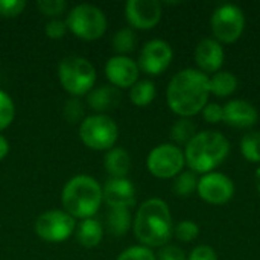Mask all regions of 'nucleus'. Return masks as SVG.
Masks as SVG:
<instances>
[{
  "label": "nucleus",
  "instance_id": "obj_3",
  "mask_svg": "<svg viewBox=\"0 0 260 260\" xmlns=\"http://www.w3.org/2000/svg\"><path fill=\"white\" fill-rule=\"evenodd\" d=\"M230 154L229 139L213 129L197 133L184 148V160L195 174H209L221 166Z\"/></svg>",
  "mask_w": 260,
  "mask_h": 260
},
{
  "label": "nucleus",
  "instance_id": "obj_14",
  "mask_svg": "<svg viewBox=\"0 0 260 260\" xmlns=\"http://www.w3.org/2000/svg\"><path fill=\"white\" fill-rule=\"evenodd\" d=\"M140 69L129 56L116 55L105 64V76L116 88H131L139 81Z\"/></svg>",
  "mask_w": 260,
  "mask_h": 260
},
{
  "label": "nucleus",
  "instance_id": "obj_34",
  "mask_svg": "<svg viewBox=\"0 0 260 260\" xmlns=\"http://www.w3.org/2000/svg\"><path fill=\"white\" fill-rule=\"evenodd\" d=\"M26 8L24 0H0V17L12 18L20 15Z\"/></svg>",
  "mask_w": 260,
  "mask_h": 260
},
{
  "label": "nucleus",
  "instance_id": "obj_23",
  "mask_svg": "<svg viewBox=\"0 0 260 260\" xmlns=\"http://www.w3.org/2000/svg\"><path fill=\"white\" fill-rule=\"evenodd\" d=\"M157 94L155 84L149 79H142L137 81L131 88H129V99L136 107H148Z\"/></svg>",
  "mask_w": 260,
  "mask_h": 260
},
{
  "label": "nucleus",
  "instance_id": "obj_2",
  "mask_svg": "<svg viewBox=\"0 0 260 260\" xmlns=\"http://www.w3.org/2000/svg\"><path fill=\"white\" fill-rule=\"evenodd\" d=\"M133 229L137 241L148 248H161L174 236V224L169 206L160 198H151L139 207Z\"/></svg>",
  "mask_w": 260,
  "mask_h": 260
},
{
  "label": "nucleus",
  "instance_id": "obj_25",
  "mask_svg": "<svg viewBox=\"0 0 260 260\" xmlns=\"http://www.w3.org/2000/svg\"><path fill=\"white\" fill-rule=\"evenodd\" d=\"M198 189V178L192 171H183L174 178L172 190L180 198H187L193 195Z\"/></svg>",
  "mask_w": 260,
  "mask_h": 260
},
{
  "label": "nucleus",
  "instance_id": "obj_11",
  "mask_svg": "<svg viewBox=\"0 0 260 260\" xmlns=\"http://www.w3.org/2000/svg\"><path fill=\"white\" fill-rule=\"evenodd\" d=\"M174 58L172 47L165 40H149L139 53L137 66L139 69L149 75V76H158L163 72L168 70Z\"/></svg>",
  "mask_w": 260,
  "mask_h": 260
},
{
  "label": "nucleus",
  "instance_id": "obj_39",
  "mask_svg": "<svg viewBox=\"0 0 260 260\" xmlns=\"http://www.w3.org/2000/svg\"><path fill=\"white\" fill-rule=\"evenodd\" d=\"M254 180H256V187H257V192L260 193V168L256 171L254 174Z\"/></svg>",
  "mask_w": 260,
  "mask_h": 260
},
{
  "label": "nucleus",
  "instance_id": "obj_36",
  "mask_svg": "<svg viewBox=\"0 0 260 260\" xmlns=\"http://www.w3.org/2000/svg\"><path fill=\"white\" fill-rule=\"evenodd\" d=\"M155 256H157V260H187V256L183 251V248L177 245H171V244L161 247L158 254Z\"/></svg>",
  "mask_w": 260,
  "mask_h": 260
},
{
  "label": "nucleus",
  "instance_id": "obj_10",
  "mask_svg": "<svg viewBox=\"0 0 260 260\" xmlns=\"http://www.w3.org/2000/svg\"><path fill=\"white\" fill-rule=\"evenodd\" d=\"M76 229V221L66 210H49L35 221V233L49 244L67 241Z\"/></svg>",
  "mask_w": 260,
  "mask_h": 260
},
{
  "label": "nucleus",
  "instance_id": "obj_31",
  "mask_svg": "<svg viewBox=\"0 0 260 260\" xmlns=\"http://www.w3.org/2000/svg\"><path fill=\"white\" fill-rule=\"evenodd\" d=\"M37 8L40 12L50 18H59L67 9V3L64 0H40L37 2Z\"/></svg>",
  "mask_w": 260,
  "mask_h": 260
},
{
  "label": "nucleus",
  "instance_id": "obj_17",
  "mask_svg": "<svg viewBox=\"0 0 260 260\" xmlns=\"http://www.w3.org/2000/svg\"><path fill=\"white\" fill-rule=\"evenodd\" d=\"M256 107L244 99H232L224 105V122L233 128L248 129L257 123Z\"/></svg>",
  "mask_w": 260,
  "mask_h": 260
},
{
  "label": "nucleus",
  "instance_id": "obj_26",
  "mask_svg": "<svg viewBox=\"0 0 260 260\" xmlns=\"http://www.w3.org/2000/svg\"><path fill=\"white\" fill-rule=\"evenodd\" d=\"M137 46V35L131 27L119 29L113 37V49L117 55L126 56V53H131Z\"/></svg>",
  "mask_w": 260,
  "mask_h": 260
},
{
  "label": "nucleus",
  "instance_id": "obj_18",
  "mask_svg": "<svg viewBox=\"0 0 260 260\" xmlns=\"http://www.w3.org/2000/svg\"><path fill=\"white\" fill-rule=\"evenodd\" d=\"M120 102V91L113 85H101L93 88L87 96V104L98 114L114 110Z\"/></svg>",
  "mask_w": 260,
  "mask_h": 260
},
{
  "label": "nucleus",
  "instance_id": "obj_1",
  "mask_svg": "<svg viewBox=\"0 0 260 260\" xmlns=\"http://www.w3.org/2000/svg\"><path fill=\"white\" fill-rule=\"evenodd\" d=\"M210 96L209 76L198 69L178 72L168 84V107L180 117H192L203 111Z\"/></svg>",
  "mask_w": 260,
  "mask_h": 260
},
{
  "label": "nucleus",
  "instance_id": "obj_20",
  "mask_svg": "<svg viewBox=\"0 0 260 260\" xmlns=\"http://www.w3.org/2000/svg\"><path fill=\"white\" fill-rule=\"evenodd\" d=\"M104 238V225L94 219H82L76 227V239L85 248H94L101 244Z\"/></svg>",
  "mask_w": 260,
  "mask_h": 260
},
{
  "label": "nucleus",
  "instance_id": "obj_35",
  "mask_svg": "<svg viewBox=\"0 0 260 260\" xmlns=\"http://www.w3.org/2000/svg\"><path fill=\"white\" fill-rule=\"evenodd\" d=\"M67 24H66V20H61V18H52L46 23L44 26V32L49 38L52 40H59L62 38L66 34H67Z\"/></svg>",
  "mask_w": 260,
  "mask_h": 260
},
{
  "label": "nucleus",
  "instance_id": "obj_19",
  "mask_svg": "<svg viewBox=\"0 0 260 260\" xmlns=\"http://www.w3.org/2000/svg\"><path fill=\"white\" fill-rule=\"evenodd\" d=\"M104 166L111 178H126L131 169V157L123 148H111L105 155Z\"/></svg>",
  "mask_w": 260,
  "mask_h": 260
},
{
  "label": "nucleus",
  "instance_id": "obj_16",
  "mask_svg": "<svg viewBox=\"0 0 260 260\" xmlns=\"http://www.w3.org/2000/svg\"><path fill=\"white\" fill-rule=\"evenodd\" d=\"M225 59L222 44L215 38H204L195 47V62L203 73H216Z\"/></svg>",
  "mask_w": 260,
  "mask_h": 260
},
{
  "label": "nucleus",
  "instance_id": "obj_32",
  "mask_svg": "<svg viewBox=\"0 0 260 260\" xmlns=\"http://www.w3.org/2000/svg\"><path fill=\"white\" fill-rule=\"evenodd\" d=\"M116 260H157V256L145 245H134L122 251Z\"/></svg>",
  "mask_w": 260,
  "mask_h": 260
},
{
  "label": "nucleus",
  "instance_id": "obj_24",
  "mask_svg": "<svg viewBox=\"0 0 260 260\" xmlns=\"http://www.w3.org/2000/svg\"><path fill=\"white\" fill-rule=\"evenodd\" d=\"M197 136V126L189 117H180L171 128V140L174 145H187Z\"/></svg>",
  "mask_w": 260,
  "mask_h": 260
},
{
  "label": "nucleus",
  "instance_id": "obj_38",
  "mask_svg": "<svg viewBox=\"0 0 260 260\" xmlns=\"http://www.w3.org/2000/svg\"><path fill=\"white\" fill-rule=\"evenodd\" d=\"M8 154H9V143H8V140L0 134V161H2Z\"/></svg>",
  "mask_w": 260,
  "mask_h": 260
},
{
  "label": "nucleus",
  "instance_id": "obj_22",
  "mask_svg": "<svg viewBox=\"0 0 260 260\" xmlns=\"http://www.w3.org/2000/svg\"><path fill=\"white\" fill-rule=\"evenodd\" d=\"M105 227L116 238L125 236L133 227V216L129 209H110L105 218Z\"/></svg>",
  "mask_w": 260,
  "mask_h": 260
},
{
  "label": "nucleus",
  "instance_id": "obj_5",
  "mask_svg": "<svg viewBox=\"0 0 260 260\" xmlns=\"http://www.w3.org/2000/svg\"><path fill=\"white\" fill-rule=\"evenodd\" d=\"M58 78L62 88L70 93L72 98H81L94 88L98 75L94 66L87 58L70 55L59 62Z\"/></svg>",
  "mask_w": 260,
  "mask_h": 260
},
{
  "label": "nucleus",
  "instance_id": "obj_27",
  "mask_svg": "<svg viewBox=\"0 0 260 260\" xmlns=\"http://www.w3.org/2000/svg\"><path fill=\"white\" fill-rule=\"evenodd\" d=\"M241 152L250 163H260V133L250 131L241 140Z\"/></svg>",
  "mask_w": 260,
  "mask_h": 260
},
{
  "label": "nucleus",
  "instance_id": "obj_33",
  "mask_svg": "<svg viewBox=\"0 0 260 260\" xmlns=\"http://www.w3.org/2000/svg\"><path fill=\"white\" fill-rule=\"evenodd\" d=\"M203 119L207 123H221L224 122V105L218 102H207V105L203 108Z\"/></svg>",
  "mask_w": 260,
  "mask_h": 260
},
{
  "label": "nucleus",
  "instance_id": "obj_12",
  "mask_svg": "<svg viewBox=\"0 0 260 260\" xmlns=\"http://www.w3.org/2000/svg\"><path fill=\"white\" fill-rule=\"evenodd\" d=\"M235 183L230 177L221 172L204 174L198 180V197L213 206H222L229 203L235 195Z\"/></svg>",
  "mask_w": 260,
  "mask_h": 260
},
{
  "label": "nucleus",
  "instance_id": "obj_6",
  "mask_svg": "<svg viewBox=\"0 0 260 260\" xmlns=\"http://www.w3.org/2000/svg\"><path fill=\"white\" fill-rule=\"evenodd\" d=\"M67 29L84 41L99 40L107 30V17L104 11L90 3L76 5L66 18Z\"/></svg>",
  "mask_w": 260,
  "mask_h": 260
},
{
  "label": "nucleus",
  "instance_id": "obj_8",
  "mask_svg": "<svg viewBox=\"0 0 260 260\" xmlns=\"http://www.w3.org/2000/svg\"><path fill=\"white\" fill-rule=\"evenodd\" d=\"M210 27L213 37L221 44L236 43L245 29V15L244 11L233 3L221 5L215 9L210 18Z\"/></svg>",
  "mask_w": 260,
  "mask_h": 260
},
{
  "label": "nucleus",
  "instance_id": "obj_7",
  "mask_svg": "<svg viewBox=\"0 0 260 260\" xmlns=\"http://www.w3.org/2000/svg\"><path fill=\"white\" fill-rule=\"evenodd\" d=\"M79 139L93 151H110L119 139V128L110 116L93 114L81 122Z\"/></svg>",
  "mask_w": 260,
  "mask_h": 260
},
{
  "label": "nucleus",
  "instance_id": "obj_30",
  "mask_svg": "<svg viewBox=\"0 0 260 260\" xmlns=\"http://www.w3.org/2000/svg\"><path fill=\"white\" fill-rule=\"evenodd\" d=\"M64 119L69 122V123H78V122H82L85 117H84V104L79 98H70L66 105H64Z\"/></svg>",
  "mask_w": 260,
  "mask_h": 260
},
{
  "label": "nucleus",
  "instance_id": "obj_29",
  "mask_svg": "<svg viewBox=\"0 0 260 260\" xmlns=\"http://www.w3.org/2000/svg\"><path fill=\"white\" fill-rule=\"evenodd\" d=\"M174 236L180 242H192L200 236V225L193 221L184 219L174 227Z\"/></svg>",
  "mask_w": 260,
  "mask_h": 260
},
{
  "label": "nucleus",
  "instance_id": "obj_28",
  "mask_svg": "<svg viewBox=\"0 0 260 260\" xmlns=\"http://www.w3.org/2000/svg\"><path fill=\"white\" fill-rule=\"evenodd\" d=\"M15 117V104L12 101V98L0 90V131L6 129Z\"/></svg>",
  "mask_w": 260,
  "mask_h": 260
},
{
  "label": "nucleus",
  "instance_id": "obj_9",
  "mask_svg": "<svg viewBox=\"0 0 260 260\" xmlns=\"http://www.w3.org/2000/svg\"><path fill=\"white\" fill-rule=\"evenodd\" d=\"M186 166L184 151L174 143H161L155 146L146 158V168L151 175L161 180L175 178Z\"/></svg>",
  "mask_w": 260,
  "mask_h": 260
},
{
  "label": "nucleus",
  "instance_id": "obj_21",
  "mask_svg": "<svg viewBox=\"0 0 260 260\" xmlns=\"http://www.w3.org/2000/svg\"><path fill=\"white\" fill-rule=\"evenodd\" d=\"M209 88L210 94H215L218 98L232 96L238 90V78L232 72L219 70L209 76Z\"/></svg>",
  "mask_w": 260,
  "mask_h": 260
},
{
  "label": "nucleus",
  "instance_id": "obj_4",
  "mask_svg": "<svg viewBox=\"0 0 260 260\" xmlns=\"http://www.w3.org/2000/svg\"><path fill=\"white\" fill-rule=\"evenodd\" d=\"M104 201L101 184L90 175H76L62 187L61 203L64 210L78 219L93 218Z\"/></svg>",
  "mask_w": 260,
  "mask_h": 260
},
{
  "label": "nucleus",
  "instance_id": "obj_15",
  "mask_svg": "<svg viewBox=\"0 0 260 260\" xmlns=\"http://www.w3.org/2000/svg\"><path fill=\"white\" fill-rule=\"evenodd\" d=\"M102 197L110 209H129L136 204V187L128 178H110L102 187Z\"/></svg>",
  "mask_w": 260,
  "mask_h": 260
},
{
  "label": "nucleus",
  "instance_id": "obj_37",
  "mask_svg": "<svg viewBox=\"0 0 260 260\" xmlns=\"http://www.w3.org/2000/svg\"><path fill=\"white\" fill-rule=\"evenodd\" d=\"M187 260H218V254L209 245H198L190 251Z\"/></svg>",
  "mask_w": 260,
  "mask_h": 260
},
{
  "label": "nucleus",
  "instance_id": "obj_13",
  "mask_svg": "<svg viewBox=\"0 0 260 260\" xmlns=\"http://www.w3.org/2000/svg\"><path fill=\"white\" fill-rule=\"evenodd\" d=\"M161 3L157 0H128L125 5V17L134 29H154L161 20Z\"/></svg>",
  "mask_w": 260,
  "mask_h": 260
}]
</instances>
